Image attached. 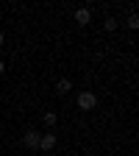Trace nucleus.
<instances>
[{
    "instance_id": "nucleus-1",
    "label": "nucleus",
    "mask_w": 139,
    "mask_h": 156,
    "mask_svg": "<svg viewBox=\"0 0 139 156\" xmlns=\"http://www.w3.org/2000/svg\"><path fill=\"white\" fill-rule=\"evenodd\" d=\"M95 106H97V95L95 92H78V109L92 112Z\"/></svg>"
},
{
    "instance_id": "nucleus-2",
    "label": "nucleus",
    "mask_w": 139,
    "mask_h": 156,
    "mask_svg": "<svg viewBox=\"0 0 139 156\" xmlns=\"http://www.w3.org/2000/svg\"><path fill=\"white\" fill-rule=\"evenodd\" d=\"M75 23H78V25H89V23H92V11L84 9V6L75 9Z\"/></svg>"
},
{
    "instance_id": "nucleus-3",
    "label": "nucleus",
    "mask_w": 139,
    "mask_h": 156,
    "mask_svg": "<svg viewBox=\"0 0 139 156\" xmlns=\"http://www.w3.org/2000/svg\"><path fill=\"white\" fill-rule=\"evenodd\" d=\"M39 148L42 151H53L56 148V134H42L39 136Z\"/></svg>"
},
{
    "instance_id": "nucleus-4",
    "label": "nucleus",
    "mask_w": 139,
    "mask_h": 156,
    "mask_svg": "<svg viewBox=\"0 0 139 156\" xmlns=\"http://www.w3.org/2000/svg\"><path fill=\"white\" fill-rule=\"evenodd\" d=\"M23 145L25 148H39V134L36 131H25L23 134Z\"/></svg>"
},
{
    "instance_id": "nucleus-5",
    "label": "nucleus",
    "mask_w": 139,
    "mask_h": 156,
    "mask_svg": "<svg viewBox=\"0 0 139 156\" xmlns=\"http://www.w3.org/2000/svg\"><path fill=\"white\" fill-rule=\"evenodd\" d=\"M70 89H72L70 78H58V81H56V95H70Z\"/></svg>"
},
{
    "instance_id": "nucleus-6",
    "label": "nucleus",
    "mask_w": 139,
    "mask_h": 156,
    "mask_svg": "<svg viewBox=\"0 0 139 156\" xmlns=\"http://www.w3.org/2000/svg\"><path fill=\"white\" fill-rule=\"evenodd\" d=\"M42 120H45V126H56V120H58V117H56V112H45V117H42Z\"/></svg>"
},
{
    "instance_id": "nucleus-7",
    "label": "nucleus",
    "mask_w": 139,
    "mask_h": 156,
    "mask_svg": "<svg viewBox=\"0 0 139 156\" xmlns=\"http://www.w3.org/2000/svg\"><path fill=\"white\" fill-rule=\"evenodd\" d=\"M103 28H106L109 34H111V31H117V20H114V17H106V20H103Z\"/></svg>"
},
{
    "instance_id": "nucleus-8",
    "label": "nucleus",
    "mask_w": 139,
    "mask_h": 156,
    "mask_svg": "<svg viewBox=\"0 0 139 156\" xmlns=\"http://www.w3.org/2000/svg\"><path fill=\"white\" fill-rule=\"evenodd\" d=\"M128 28H131V31H136V28H139V17H136V14H131V17H128Z\"/></svg>"
},
{
    "instance_id": "nucleus-9",
    "label": "nucleus",
    "mask_w": 139,
    "mask_h": 156,
    "mask_svg": "<svg viewBox=\"0 0 139 156\" xmlns=\"http://www.w3.org/2000/svg\"><path fill=\"white\" fill-rule=\"evenodd\" d=\"M3 70H6V64H3V62H0V75H3Z\"/></svg>"
},
{
    "instance_id": "nucleus-10",
    "label": "nucleus",
    "mask_w": 139,
    "mask_h": 156,
    "mask_svg": "<svg viewBox=\"0 0 139 156\" xmlns=\"http://www.w3.org/2000/svg\"><path fill=\"white\" fill-rule=\"evenodd\" d=\"M0 45H3V31H0Z\"/></svg>"
}]
</instances>
